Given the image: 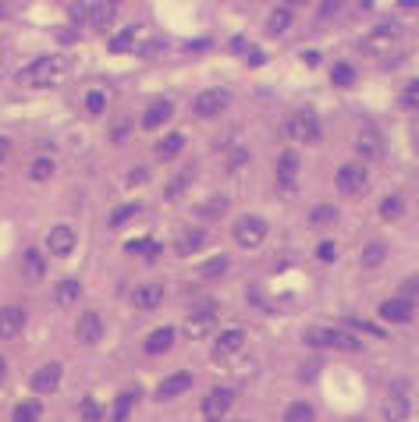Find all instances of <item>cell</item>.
<instances>
[{
    "instance_id": "obj_1",
    "label": "cell",
    "mask_w": 419,
    "mask_h": 422,
    "mask_svg": "<svg viewBox=\"0 0 419 422\" xmlns=\"http://www.w3.org/2000/svg\"><path fill=\"white\" fill-rule=\"evenodd\" d=\"M68 71H71V61L64 57V54H47V57H40L36 64H29L25 68V82L29 86H57V82H64L68 78Z\"/></svg>"
},
{
    "instance_id": "obj_2",
    "label": "cell",
    "mask_w": 419,
    "mask_h": 422,
    "mask_svg": "<svg viewBox=\"0 0 419 422\" xmlns=\"http://www.w3.org/2000/svg\"><path fill=\"white\" fill-rule=\"evenodd\" d=\"M306 344L309 348H338V351H359L362 348V341L352 330H320V327H313L306 334Z\"/></svg>"
},
{
    "instance_id": "obj_3",
    "label": "cell",
    "mask_w": 419,
    "mask_h": 422,
    "mask_svg": "<svg viewBox=\"0 0 419 422\" xmlns=\"http://www.w3.org/2000/svg\"><path fill=\"white\" fill-rule=\"evenodd\" d=\"M214 327H217V305H214V302H199V305L188 309V316H185V334H188L192 341L206 337Z\"/></svg>"
},
{
    "instance_id": "obj_4",
    "label": "cell",
    "mask_w": 419,
    "mask_h": 422,
    "mask_svg": "<svg viewBox=\"0 0 419 422\" xmlns=\"http://www.w3.org/2000/svg\"><path fill=\"white\" fill-rule=\"evenodd\" d=\"M288 135H292L295 142L313 146V142H320V139H323V128H320V121H316V114H313V110H299V114L288 121Z\"/></svg>"
},
{
    "instance_id": "obj_5",
    "label": "cell",
    "mask_w": 419,
    "mask_h": 422,
    "mask_svg": "<svg viewBox=\"0 0 419 422\" xmlns=\"http://www.w3.org/2000/svg\"><path fill=\"white\" fill-rule=\"evenodd\" d=\"M334 184H338V192H341V195H362V192H366V184H369V170H366L359 160H355V163H345V167L338 170Z\"/></svg>"
},
{
    "instance_id": "obj_6",
    "label": "cell",
    "mask_w": 419,
    "mask_h": 422,
    "mask_svg": "<svg viewBox=\"0 0 419 422\" xmlns=\"http://www.w3.org/2000/svg\"><path fill=\"white\" fill-rule=\"evenodd\" d=\"M263 238H267V224H263L260 217H242V221L235 224V242H239V245L256 249V245H263Z\"/></svg>"
},
{
    "instance_id": "obj_7",
    "label": "cell",
    "mask_w": 419,
    "mask_h": 422,
    "mask_svg": "<svg viewBox=\"0 0 419 422\" xmlns=\"http://www.w3.org/2000/svg\"><path fill=\"white\" fill-rule=\"evenodd\" d=\"M235 404V390H228V387H217L214 394H206L202 397V415L210 418V422H217V418H224L228 415V408Z\"/></svg>"
},
{
    "instance_id": "obj_8",
    "label": "cell",
    "mask_w": 419,
    "mask_h": 422,
    "mask_svg": "<svg viewBox=\"0 0 419 422\" xmlns=\"http://www.w3.org/2000/svg\"><path fill=\"white\" fill-rule=\"evenodd\" d=\"M228 93L224 89H206V93H199L195 96V103H192V110L199 114V117H217L224 107H228Z\"/></svg>"
},
{
    "instance_id": "obj_9",
    "label": "cell",
    "mask_w": 419,
    "mask_h": 422,
    "mask_svg": "<svg viewBox=\"0 0 419 422\" xmlns=\"http://www.w3.org/2000/svg\"><path fill=\"white\" fill-rule=\"evenodd\" d=\"M25 330V309L18 305H4L0 309V341H11Z\"/></svg>"
},
{
    "instance_id": "obj_10",
    "label": "cell",
    "mask_w": 419,
    "mask_h": 422,
    "mask_svg": "<svg viewBox=\"0 0 419 422\" xmlns=\"http://www.w3.org/2000/svg\"><path fill=\"white\" fill-rule=\"evenodd\" d=\"M355 153H359V160H380V156H384V139H380V131L362 128V131L355 135Z\"/></svg>"
},
{
    "instance_id": "obj_11",
    "label": "cell",
    "mask_w": 419,
    "mask_h": 422,
    "mask_svg": "<svg viewBox=\"0 0 419 422\" xmlns=\"http://www.w3.org/2000/svg\"><path fill=\"white\" fill-rule=\"evenodd\" d=\"M412 316H415V302H408V298L380 302V320H387V323H408Z\"/></svg>"
},
{
    "instance_id": "obj_12",
    "label": "cell",
    "mask_w": 419,
    "mask_h": 422,
    "mask_svg": "<svg viewBox=\"0 0 419 422\" xmlns=\"http://www.w3.org/2000/svg\"><path fill=\"white\" fill-rule=\"evenodd\" d=\"M242 344H246V330H239V327L221 330L214 341V358H231L235 351H242Z\"/></svg>"
},
{
    "instance_id": "obj_13",
    "label": "cell",
    "mask_w": 419,
    "mask_h": 422,
    "mask_svg": "<svg viewBox=\"0 0 419 422\" xmlns=\"http://www.w3.org/2000/svg\"><path fill=\"white\" fill-rule=\"evenodd\" d=\"M188 387H192V376H188V373H171L167 380H160V387H156V401H171V397L185 394Z\"/></svg>"
},
{
    "instance_id": "obj_14",
    "label": "cell",
    "mask_w": 419,
    "mask_h": 422,
    "mask_svg": "<svg viewBox=\"0 0 419 422\" xmlns=\"http://www.w3.org/2000/svg\"><path fill=\"white\" fill-rule=\"evenodd\" d=\"M295 177H299V156L288 149V153H281V160H277V184H281L285 192H292V188H295Z\"/></svg>"
},
{
    "instance_id": "obj_15",
    "label": "cell",
    "mask_w": 419,
    "mask_h": 422,
    "mask_svg": "<svg viewBox=\"0 0 419 422\" xmlns=\"http://www.w3.org/2000/svg\"><path fill=\"white\" fill-rule=\"evenodd\" d=\"M57 383H61V365H57V362H47V365L36 369V376H33V390H36V394H50V390H57Z\"/></svg>"
},
{
    "instance_id": "obj_16",
    "label": "cell",
    "mask_w": 419,
    "mask_h": 422,
    "mask_svg": "<svg viewBox=\"0 0 419 422\" xmlns=\"http://www.w3.org/2000/svg\"><path fill=\"white\" fill-rule=\"evenodd\" d=\"M47 249H50L54 256H71V249H75V231H71V228H54V231L47 235Z\"/></svg>"
},
{
    "instance_id": "obj_17",
    "label": "cell",
    "mask_w": 419,
    "mask_h": 422,
    "mask_svg": "<svg viewBox=\"0 0 419 422\" xmlns=\"http://www.w3.org/2000/svg\"><path fill=\"white\" fill-rule=\"evenodd\" d=\"M75 334H79V341H82V344H96V341L103 337V320H100L96 312H86V316L79 320Z\"/></svg>"
},
{
    "instance_id": "obj_18",
    "label": "cell",
    "mask_w": 419,
    "mask_h": 422,
    "mask_svg": "<svg viewBox=\"0 0 419 422\" xmlns=\"http://www.w3.org/2000/svg\"><path fill=\"white\" fill-rule=\"evenodd\" d=\"M132 302H135L139 309H156V305L163 302V288H160V284H139V288L132 291Z\"/></svg>"
},
{
    "instance_id": "obj_19",
    "label": "cell",
    "mask_w": 419,
    "mask_h": 422,
    "mask_svg": "<svg viewBox=\"0 0 419 422\" xmlns=\"http://www.w3.org/2000/svg\"><path fill=\"white\" fill-rule=\"evenodd\" d=\"M171 344H174V327H160V330H153L146 337V351L149 355H163V351H171Z\"/></svg>"
},
{
    "instance_id": "obj_20",
    "label": "cell",
    "mask_w": 419,
    "mask_h": 422,
    "mask_svg": "<svg viewBox=\"0 0 419 422\" xmlns=\"http://www.w3.org/2000/svg\"><path fill=\"white\" fill-rule=\"evenodd\" d=\"M22 274H25V281H40V277L47 274V259H43L36 249H25V256H22Z\"/></svg>"
},
{
    "instance_id": "obj_21",
    "label": "cell",
    "mask_w": 419,
    "mask_h": 422,
    "mask_svg": "<svg viewBox=\"0 0 419 422\" xmlns=\"http://www.w3.org/2000/svg\"><path fill=\"white\" fill-rule=\"evenodd\" d=\"M408 397H401V394H391L387 401H384V418L387 422H405L408 418Z\"/></svg>"
},
{
    "instance_id": "obj_22",
    "label": "cell",
    "mask_w": 419,
    "mask_h": 422,
    "mask_svg": "<svg viewBox=\"0 0 419 422\" xmlns=\"http://www.w3.org/2000/svg\"><path fill=\"white\" fill-rule=\"evenodd\" d=\"M171 114H174V107L167 103V100H160V103H153L149 110H146V117H142V124L153 131V128H160V124H167L171 121Z\"/></svg>"
},
{
    "instance_id": "obj_23",
    "label": "cell",
    "mask_w": 419,
    "mask_h": 422,
    "mask_svg": "<svg viewBox=\"0 0 419 422\" xmlns=\"http://www.w3.org/2000/svg\"><path fill=\"white\" fill-rule=\"evenodd\" d=\"M181 146H185V135H181V131L163 135V139L156 142V160H174V156L181 153Z\"/></svg>"
},
{
    "instance_id": "obj_24",
    "label": "cell",
    "mask_w": 419,
    "mask_h": 422,
    "mask_svg": "<svg viewBox=\"0 0 419 422\" xmlns=\"http://www.w3.org/2000/svg\"><path fill=\"white\" fill-rule=\"evenodd\" d=\"M202 242H206V231H202V228H188V231L178 238V252H181V256H192V252L202 249Z\"/></svg>"
},
{
    "instance_id": "obj_25",
    "label": "cell",
    "mask_w": 419,
    "mask_h": 422,
    "mask_svg": "<svg viewBox=\"0 0 419 422\" xmlns=\"http://www.w3.org/2000/svg\"><path fill=\"white\" fill-rule=\"evenodd\" d=\"M86 15H89L93 29H107L114 22V4H86Z\"/></svg>"
},
{
    "instance_id": "obj_26",
    "label": "cell",
    "mask_w": 419,
    "mask_h": 422,
    "mask_svg": "<svg viewBox=\"0 0 419 422\" xmlns=\"http://www.w3.org/2000/svg\"><path fill=\"white\" fill-rule=\"evenodd\" d=\"M228 213V195H214V199H206L202 206H199V217L202 221H217V217H224Z\"/></svg>"
},
{
    "instance_id": "obj_27",
    "label": "cell",
    "mask_w": 419,
    "mask_h": 422,
    "mask_svg": "<svg viewBox=\"0 0 419 422\" xmlns=\"http://www.w3.org/2000/svg\"><path fill=\"white\" fill-rule=\"evenodd\" d=\"M79 295H82V284H79V281H61L57 291H54V302L68 309L71 302H79Z\"/></svg>"
},
{
    "instance_id": "obj_28",
    "label": "cell",
    "mask_w": 419,
    "mask_h": 422,
    "mask_svg": "<svg viewBox=\"0 0 419 422\" xmlns=\"http://www.w3.org/2000/svg\"><path fill=\"white\" fill-rule=\"evenodd\" d=\"M398 40V25L391 22V25H377V33L369 36V50H384V47H391Z\"/></svg>"
},
{
    "instance_id": "obj_29",
    "label": "cell",
    "mask_w": 419,
    "mask_h": 422,
    "mask_svg": "<svg viewBox=\"0 0 419 422\" xmlns=\"http://www.w3.org/2000/svg\"><path fill=\"white\" fill-rule=\"evenodd\" d=\"M384 259H387V245H384V242H369V245L362 249V266H366V270L380 266Z\"/></svg>"
},
{
    "instance_id": "obj_30",
    "label": "cell",
    "mask_w": 419,
    "mask_h": 422,
    "mask_svg": "<svg viewBox=\"0 0 419 422\" xmlns=\"http://www.w3.org/2000/svg\"><path fill=\"white\" fill-rule=\"evenodd\" d=\"M288 25H292V8H274V11H270V22H267V33L277 36V33H285Z\"/></svg>"
},
{
    "instance_id": "obj_31",
    "label": "cell",
    "mask_w": 419,
    "mask_h": 422,
    "mask_svg": "<svg viewBox=\"0 0 419 422\" xmlns=\"http://www.w3.org/2000/svg\"><path fill=\"white\" fill-rule=\"evenodd\" d=\"M316 418V411H313V404H306V401H295V404H288V411H285V422H313Z\"/></svg>"
},
{
    "instance_id": "obj_32",
    "label": "cell",
    "mask_w": 419,
    "mask_h": 422,
    "mask_svg": "<svg viewBox=\"0 0 419 422\" xmlns=\"http://www.w3.org/2000/svg\"><path fill=\"white\" fill-rule=\"evenodd\" d=\"M139 202H132V206H117L114 213H110V228H121V224H128V221H135L139 217Z\"/></svg>"
},
{
    "instance_id": "obj_33",
    "label": "cell",
    "mask_w": 419,
    "mask_h": 422,
    "mask_svg": "<svg viewBox=\"0 0 419 422\" xmlns=\"http://www.w3.org/2000/svg\"><path fill=\"white\" fill-rule=\"evenodd\" d=\"M401 209H405V202H401L398 195H387V199L380 202V217H384V221H398Z\"/></svg>"
},
{
    "instance_id": "obj_34",
    "label": "cell",
    "mask_w": 419,
    "mask_h": 422,
    "mask_svg": "<svg viewBox=\"0 0 419 422\" xmlns=\"http://www.w3.org/2000/svg\"><path fill=\"white\" fill-rule=\"evenodd\" d=\"M331 82H334V86H352V82H355V68L345 64V61L334 64V68H331Z\"/></svg>"
},
{
    "instance_id": "obj_35",
    "label": "cell",
    "mask_w": 419,
    "mask_h": 422,
    "mask_svg": "<svg viewBox=\"0 0 419 422\" xmlns=\"http://www.w3.org/2000/svg\"><path fill=\"white\" fill-rule=\"evenodd\" d=\"M29 174H33V181H47V177H54V160H50V156H40V160H33Z\"/></svg>"
},
{
    "instance_id": "obj_36",
    "label": "cell",
    "mask_w": 419,
    "mask_h": 422,
    "mask_svg": "<svg viewBox=\"0 0 419 422\" xmlns=\"http://www.w3.org/2000/svg\"><path fill=\"white\" fill-rule=\"evenodd\" d=\"M107 107V93L103 89H89L86 93V114H103Z\"/></svg>"
},
{
    "instance_id": "obj_37",
    "label": "cell",
    "mask_w": 419,
    "mask_h": 422,
    "mask_svg": "<svg viewBox=\"0 0 419 422\" xmlns=\"http://www.w3.org/2000/svg\"><path fill=\"white\" fill-rule=\"evenodd\" d=\"M160 252V245L156 242H149V238H139V242H128V256H156Z\"/></svg>"
},
{
    "instance_id": "obj_38",
    "label": "cell",
    "mask_w": 419,
    "mask_h": 422,
    "mask_svg": "<svg viewBox=\"0 0 419 422\" xmlns=\"http://www.w3.org/2000/svg\"><path fill=\"white\" fill-rule=\"evenodd\" d=\"M36 418H40V404L36 401H22L15 408V422H36Z\"/></svg>"
},
{
    "instance_id": "obj_39",
    "label": "cell",
    "mask_w": 419,
    "mask_h": 422,
    "mask_svg": "<svg viewBox=\"0 0 419 422\" xmlns=\"http://www.w3.org/2000/svg\"><path fill=\"white\" fill-rule=\"evenodd\" d=\"M228 263H231L228 256H214V259H210V263L202 266V277H210V281H214V277H221V274L228 270Z\"/></svg>"
},
{
    "instance_id": "obj_40",
    "label": "cell",
    "mask_w": 419,
    "mask_h": 422,
    "mask_svg": "<svg viewBox=\"0 0 419 422\" xmlns=\"http://www.w3.org/2000/svg\"><path fill=\"white\" fill-rule=\"evenodd\" d=\"M132 43H135V29H125V33H117V36L110 40V50H114V54H125V50H132Z\"/></svg>"
},
{
    "instance_id": "obj_41",
    "label": "cell",
    "mask_w": 419,
    "mask_h": 422,
    "mask_svg": "<svg viewBox=\"0 0 419 422\" xmlns=\"http://www.w3.org/2000/svg\"><path fill=\"white\" fill-rule=\"evenodd\" d=\"M398 103H401V107H419V78H415V82H408V86L401 89Z\"/></svg>"
},
{
    "instance_id": "obj_42",
    "label": "cell",
    "mask_w": 419,
    "mask_h": 422,
    "mask_svg": "<svg viewBox=\"0 0 419 422\" xmlns=\"http://www.w3.org/2000/svg\"><path fill=\"white\" fill-rule=\"evenodd\" d=\"M338 221V209L334 206H316L313 209V224H334Z\"/></svg>"
},
{
    "instance_id": "obj_43",
    "label": "cell",
    "mask_w": 419,
    "mask_h": 422,
    "mask_svg": "<svg viewBox=\"0 0 419 422\" xmlns=\"http://www.w3.org/2000/svg\"><path fill=\"white\" fill-rule=\"evenodd\" d=\"M132 401H135L132 394H121V397L114 401V418H117V422H125V418H128V408H132Z\"/></svg>"
},
{
    "instance_id": "obj_44",
    "label": "cell",
    "mask_w": 419,
    "mask_h": 422,
    "mask_svg": "<svg viewBox=\"0 0 419 422\" xmlns=\"http://www.w3.org/2000/svg\"><path fill=\"white\" fill-rule=\"evenodd\" d=\"M316 259H320V263H334V259H338V245H334V242H320Z\"/></svg>"
},
{
    "instance_id": "obj_45",
    "label": "cell",
    "mask_w": 419,
    "mask_h": 422,
    "mask_svg": "<svg viewBox=\"0 0 419 422\" xmlns=\"http://www.w3.org/2000/svg\"><path fill=\"white\" fill-rule=\"evenodd\" d=\"M188 177H192V170H185V174H178V177L171 181V188H167V195H171V199H178V195H181V188L188 184Z\"/></svg>"
},
{
    "instance_id": "obj_46",
    "label": "cell",
    "mask_w": 419,
    "mask_h": 422,
    "mask_svg": "<svg viewBox=\"0 0 419 422\" xmlns=\"http://www.w3.org/2000/svg\"><path fill=\"white\" fill-rule=\"evenodd\" d=\"M82 418L86 422H100V404L89 397V401H82Z\"/></svg>"
},
{
    "instance_id": "obj_47",
    "label": "cell",
    "mask_w": 419,
    "mask_h": 422,
    "mask_svg": "<svg viewBox=\"0 0 419 422\" xmlns=\"http://www.w3.org/2000/svg\"><path fill=\"white\" fill-rule=\"evenodd\" d=\"M8 153H11V142H8L4 135H0V163H4V160H8Z\"/></svg>"
},
{
    "instance_id": "obj_48",
    "label": "cell",
    "mask_w": 419,
    "mask_h": 422,
    "mask_svg": "<svg viewBox=\"0 0 419 422\" xmlns=\"http://www.w3.org/2000/svg\"><path fill=\"white\" fill-rule=\"evenodd\" d=\"M334 11H338V4H334V0H331V4H320V15H323V18H331Z\"/></svg>"
},
{
    "instance_id": "obj_49",
    "label": "cell",
    "mask_w": 419,
    "mask_h": 422,
    "mask_svg": "<svg viewBox=\"0 0 419 422\" xmlns=\"http://www.w3.org/2000/svg\"><path fill=\"white\" fill-rule=\"evenodd\" d=\"M0 380H4V358H0Z\"/></svg>"
},
{
    "instance_id": "obj_50",
    "label": "cell",
    "mask_w": 419,
    "mask_h": 422,
    "mask_svg": "<svg viewBox=\"0 0 419 422\" xmlns=\"http://www.w3.org/2000/svg\"><path fill=\"white\" fill-rule=\"evenodd\" d=\"M0 15H4V8H0Z\"/></svg>"
}]
</instances>
